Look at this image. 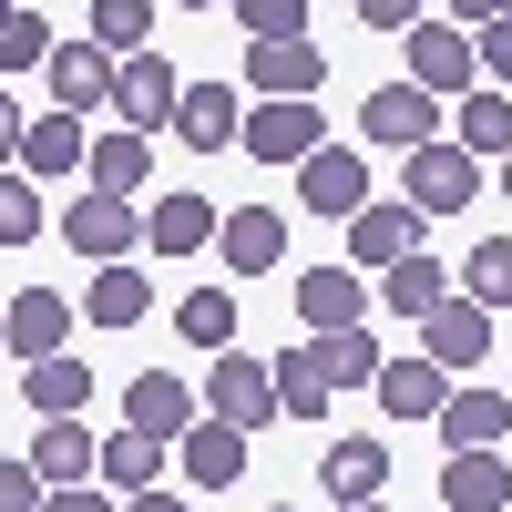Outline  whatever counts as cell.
<instances>
[{"label":"cell","instance_id":"6da1fadb","mask_svg":"<svg viewBox=\"0 0 512 512\" xmlns=\"http://www.w3.org/2000/svg\"><path fill=\"white\" fill-rule=\"evenodd\" d=\"M62 246H72V256H93V267H123V256L144 246V205H134V195H103V185H82V195H72V216H62Z\"/></svg>","mask_w":512,"mask_h":512},{"label":"cell","instance_id":"7a4b0ae2","mask_svg":"<svg viewBox=\"0 0 512 512\" xmlns=\"http://www.w3.org/2000/svg\"><path fill=\"white\" fill-rule=\"evenodd\" d=\"M205 420H226V431L277 420V369L246 359V349H216V369H205Z\"/></svg>","mask_w":512,"mask_h":512},{"label":"cell","instance_id":"3957f363","mask_svg":"<svg viewBox=\"0 0 512 512\" xmlns=\"http://www.w3.org/2000/svg\"><path fill=\"white\" fill-rule=\"evenodd\" d=\"M246 93L256 103H308V93H328V52L308 31L297 41H246Z\"/></svg>","mask_w":512,"mask_h":512},{"label":"cell","instance_id":"277c9868","mask_svg":"<svg viewBox=\"0 0 512 512\" xmlns=\"http://www.w3.org/2000/svg\"><path fill=\"white\" fill-rule=\"evenodd\" d=\"M175 103H185V82H175L164 52H123V62H113V113H123V134H164Z\"/></svg>","mask_w":512,"mask_h":512},{"label":"cell","instance_id":"5b68a950","mask_svg":"<svg viewBox=\"0 0 512 512\" xmlns=\"http://www.w3.org/2000/svg\"><path fill=\"white\" fill-rule=\"evenodd\" d=\"M369 123V144H390V154H420V144H441V103L420 93V82H379V93L359 103Z\"/></svg>","mask_w":512,"mask_h":512},{"label":"cell","instance_id":"8992f818","mask_svg":"<svg viewBox=\"0 0 512 512\" xmlns=\"http://www.w3.org/2000/svg\"><path fill=\"white\" fill-rule=\"evenodd\" d=\"M410 82H420V93H472V82H482V62H472V31H461V21H420L410 31Z\"/></svg>","mask_w":512,"mask_h":512},{"label":"cell","instance_id":"52a82bcc","mask_svg":"<svg viewBox=\"0 0 512 512\" xmlns=\"http://www.w3.org/2000/svg\"><path fill=\"white\" fill-rule=\"evenodd\" d=\"M236 134H246V154H256V164H308L328 123H318V103H246Z\"/></svg>","mask_w":512,"mask_h":512},{"label":"cell","instance_id":"ba28073f","mask_svg":"<svg viewBox=\"0 0 512 512\" xmlns=\"http://www.w3.org/2000/svg\"><path fill=\"white\" fill-rule=\"evenodd\" d=\"M297 205H308V216H359L369 205V164L349 144H318L308 164H297Z\"/></svg>","mask_w":512,"mask_h":512},{"label":"cell","instance_id":"9c48e42d","mask_svg":"<svg viewBox=\"0 0 512 512\" xmlns=\"http://www.w3.org/2000/svg\"><path fill=\"white\" fill-rule=\"evenodd\" d=\"M472 195H482V164L461 144H420L410 154V205H420V216H461Z\"/></svg>","mask_w":512,"mask_h":512},{"label":"cell","instance_id":"30bf717a","mask_svg":"<svg viewBox=\"0 0 512 512\" xmlns=\"http://www.w3.org/2000/svg\"><path fill=\"white\" fill-rule=\"evenodd\" d=\"M72 338V297L62 287H21L11 308H0V349H21V359H52Z\"/></svg>","mask_w":512,"mask_h":512},{"label":"cell","instance_id":"8fae6325","mask_svg":"<svg viewBox=\"0 0 512 512\" xmlns=\"http://www.w3.org/2000/svg\"><path fill=\"white\" fill-rule=\"evenodd\" d=\"M492 349V308H472V297H441L431 318H420V359L431 369H472Z\"/></svg>","mask_w":512,"mask_h":512},{"label":"cell","instance_id":"7c38bea8","mask_svg":"<svg viewBox=\"0 0 512 512\" xmlns=\"http://www.w3.org/2000/svg\"><path fill=\"white\" fill-rule=\"evenodd\" d=\"M144 246H154V256H205V246H216V205H205L195 185L154 195V205H144Z\"/></svg>","mask_w":512,"mask_h":512},{"label":"cell","instance_id":"4fadbf2b","mask_svg":"<svg viewBox=\"0 0 512 512\" xmlns=\"http://www.w3.org/2000/svg\"><path fill=\"white\" fill-rule=\"evenodd\" d=\"M369 390H379V410H390V420H441V400H451V369H431V359H379V379H369Z\"/></svg>","mask_w":512,"mask_h":512},{"label":"cell","instance_id":"5bb4252c","mask_svg":"<svg viewBox=\"0 0 512 512\" xmlns=\"http://www.w3.org/2000/svg\"><path fill=\"white\" fill-rule=\"evenodd\" d=\"M420 226H431V216H420V205H359V216H349V256H359V267H400V256L420 246Z\"/></svg>","mask_w":512,"mask_h":512},{"label":"cell","instance_id":"9a60e30c","mask_svg":"<svg viewBox=\"0 0 512 512\" xmlns=\"http://www.w3.org/2000/svg\"><path fill=\"white\" fill-rule=\"evenodd\" d=\"M216 256L236 277L277 267V256H287V216H277V205H236V216H216Z\"/></svg>","mask_w":512,"mask_h":512},{"label":"cell","instance_id":"2e32d148","mask_svg":"<svg viewBox=\"0 0 512 512\" xmlns=\"http://www.w3.org/2000/svg\"><path fill=\"white\" fill-rule=\"evenodd\" d=\"M41 72H52V103L82 123V113H93V103H113V62L93 52V41H52V62H41Z\"/></svg>","mask_w":512,"mask_h":512},{"label":"cell","instance_id":"e0dca14e","mask_svg":"<svg viewBox=\"0 0 512 512\" xmlns=\"http://www.w3.org/2000/svg\"><path fill=\"white\" fill-rule=\"evenodd\" d=\"M123 420L154 431V441H185V431H195V390H185V379H164V369H144L134 390H123Z\"/></svg>","mask_w":512,"mask_h":512},{"label":"cell","instance_id":"ac0fdd59","mask_svg":"<svg viewBox=\"0 0 512 512\" xmlns=\"http://www.w3.org/2000/svg\"><path fill=\"white\" fill-rule=\"evenodd\" d=\"M236 82H185V103H175V134L195 144V154H226L236 144Z\"/></svg>","mask_w":512,"mask_h":512},{"label":"cell","instance_id":"d6986e66","mask_svg":"<svg viewBox=\"0 0 512 512\" xmlns=\"http://www.w3.org/2000/svg\"><path fill=\"white\" fill-rule=\"evenodd\" d=\"M93 482H103L113 502L154 492V482H164V441H154V431H113V441H103V461H93Z\"/></svg>","mask_w":512,"mask_h":512},{"label":"cell","instance_id":"ffe728a7","mask_svg":"<svg viewBox=\"0 0 512 512\" xmlns=\"http://www.w3.org/2000/svg\"><path fill=\"white\" fill-rule=\"evenodd\" d=\"M502 431H512V400L502 390H451L441 400V441L451 451H502Z\"/></svg>","mask_w":512,"mask_h":512},{"label":"cell","instance_id":"44dd1931","mask_svg":"<svg viewBox=\"0 0 512 512\" xmlns=\"http://www.w3.org/2000/svg\"><path fill=\"white\" fill-rule=\"evenodd\" d=\"M441 502H451V512H502V502H512V461H502V451H451Z\"/></svg>","mask_w":512,"mask_h":512},{"label":"cell","instance_id":"7402d4cb","mask_svg":"<svg viewBox=\"0 0 512 512\" xmlns=\"http://www.w3.org/2000/svg\"><path fill=\"white\" fill-rule=\"evenodd\" d=\"M359 308H369V287H359L349 267H308V277H297V318H308L318 338H328V328H359Z\"/></svg>","mask_w":512,"mask_h":512},{"label":"cell","instance_id":"603a6c76","mask_svg":"<svg viewBox=\"0 0 512 512\" xmlns=\"http://www.w3.org/2000/svg\"><path fill=\"white\" fill-rule=\"evenodd\" d=\"M175 451H185V482H195V492H226V482L246 472V431H226V420H195Z\"/></svg>","mask_w":512,"mask_h":512},{"label":"cell","instance_id":"cb8c5ba5","mask_svg":"<svg viewBox=\"0 0 512 512\" xmlns=\"http://www.w3.org/2000/svg\"><path fill=\"white\" fill-rule=\"evenodd\" d=\"M93 461H103V441H82V420H52V431L31 441V472H41V492H72V482H93Z\"/></svg>","mask_w":512,"mask_h":512},{"label":"cell","instance_id":"d4e9b609","mask_svg":"<svg viewBox=\"0 0 512 512\" xmlns=\"http://www.w3.org/2000/svg\"><path fill=\"white\" fill-rule=\"evenodd\" d=\"M21 390H31V410H41V420H82V410H93V369L52 349V359H31Z\"/></svg>","mask_w":512,"mask_h":512},{"label":"cell","instance_id":"484cf974","mask_svg":"<svg viewBox=\"0 0 512 512\" xmlns=\"http://www.w3.org/2000/svg\"><path fill=\"white\" fill-rule=\"evenodd\" d=\"M379 482H390V441H328V502H379Z\"/></svg>","mask_w":512,"mask_h":512},{"label":"cell","instance_id":"4316f807","mask_svg":"<svg viewBox=\"0 0 512 512\" xmlns=\"http://www.w3.org/2000/svg\"><path fill=\"white\" fill-rule=\"evenodd\" d=\"M82 41H93L103 62H123V52H154V0H93Z\"/></svg>","mask_w":512,"mask_h":512},{"label":"cell","instance_id":"83f0119b","mask_svg":"<svg viewBox=\"0 0 512 512\" xmlns=\"http://www.w3.org/2000/svg\"><path fill=\"white\" fill-rule=\"evenodd\" d=\"M144 308H154L144 267H93V287H82V318H93V328H134Z\"/></svg>","mask_w":512,"mask_h":512},{"label":"cell","instance_id":"f1b7e54d","mask_svg":"<svg viewBox=\"0 0 512 512\" xmlns=\"http://www.w3.org/2000/svg\"><path fill=\"white\" fill-rule=\"evenodd\" d=\"M328 400H338L328 359H318V349H287V359H277V410H287V420H328Z\"/></svg>","mask_w":512,"mask_h":512},{"label":"cell","instance_id":"f546056e","mask_svg":"<svg viewBox=\"0 0 512 512\" xmlns=\"http://www.w3.org/2000/svg\"><path fill=\"white\" fill-rule=\"evenodd\" d=\"M21 175H41V185H52V175H82V123H72V113H41L31 134H21Z\"/></svg>","mask_w":512,"mask_h":512},{"label":"cell","instance_id":"4dcf8cb0","mask_svg":"<svg viewBox=\"0 0 512 512\" xmlns=\"http://www.w3.org/2000/svg\"><path fill=\"white\" fill-rule=\"evenodd\" d=\"M461 154H472V164H502L512 154V103L492 93V82H472V103H461Z\"/></svg>","mask_w":512,"mask_h":512},{"label":"cell","instance_id":"1f68e13d","mask_svg":"<svg viewBox=\"0 0 512 512\" xmlns=\"http://www.w3.org/2000/svg\"><path fill=\"white\" fill-rule=\"evenodd\" d=\"M379 297H390V308H400V318H431V308H441V297H451V277H441V267H431V256H420V246H410V256H400V267H379Z\"/></svg>","mask_w":512,"mask_h":512},{"label":"cell","instance_id":"d6a6232c","mask_svg":"<svg viewBox=\"0 0 512 512\" xmlns=\"http://www.w3.org/2000/svg\"><path fill=\"white\" fill-rule=\"evenodd\" d=\"M82 164H93V185H103V195H134L154 154H144V134H93V144H82Z\"/></svg>","mask_w":512,"mask_h":512},{"label":"cell","instance_id":"836d02e7","mask_svg":"<svg viewBox=\"0 0 512 512\" xmlns=\"http://www.w3.org/2000/svg\"><path fill=\"white\" fill-rule=\"evenodd\" d=\"M318 359H328V379H338V390H369V379H379V359H390V349H379L369 328H328V338H318Z\"/></svg>","mask_w":512,"mask_h":512},{"label":"cell","instance_id":"e575fe53","mask_svg":"<svg viewBox=\"0 0 512 512\" xmlns=\"http://www.w3.org/2000/svg\"><path fill=\"white\" fill-rule=\"evenodd\" d=\"M41 62H52V21H41V11H0V82L41 72Z\"/></svg>","mask_w":512,"mask_h":512},{"label":"cell","instance_id":"d590c367","mask_svg":"<svg viewBox=\"0 0 512 512\" xmlns=\"http://www.w3.org/2000/svg\"><path fill=\"white\" fill-rule=\"evenodd\" d=\"M461 287H472V308H512V246L482 236L472 256H461Z\"/></svg>","mask_w":512,"mask_h":512},{"label":"cell","instance_id":"8d00e7d4","mask_svg":"<svg viewBox=\"0 0 512 512\" xmlns=\"http://www.w3.org/2000/svg\"><path fill=\"white\" fill-rule=\"evenodd\" d=\"M175 328L195 338V349H226V338H236V297L226 287H195L185 308H175Z\"/></svg>","mask_w":512,"mask_h":512},{"label":"cell","instance_id":"74e56055","mask_svg":"<svg viewBox=\"0 0 512 512\" xmlns=\"http://www.w3.org/2000/svg\"><path fill=\"white\" fill-rule=\"evenodd\" d=\"M246 41H297V21H308V0H236Z\"/></svg>","mask_w":512,"mask_h":512},{"label":"cell","instance_id":"f35d334b","mask_svg":"<svg viewBox=\"0 0 512 512\" xmlns=\"http://www.w3.org/2000/svg\"><path fill=\"white\" fill-rule=\"evenodd\" d=\"M31 236H41V195L21 175H0V246H31Z\"/></svg>","mask_w":512,"mask_h":512},{"label":"cell","instance_id":"ab89813d","mask_svg":"<svg viewBox=\"0 0 512 512\" xmlns=\"http://www.w3.org/2000/svg\"><path fill=\"white\" fill-rule=\"evenodd\" d=\"M472 62H482V72H492V82H512V11H502V21H482V31H472Z\"/></svg>","mask_w":512,"mask_h":512},{"label":"cell","instance_id":"60d3db41","mask_svg":"<svg viewBox=\"0 0 512 512\" xmlns=\"http://www.w3.org/2000/svg\"><path fill=\"white\" fill-rule=\"evenodd\" d=\"M0 512H41V472L31 461H0Z\"/></svg>","mask_w":512,"mask_h":512},{"label":"cell","instance_id":"b9f144b4","mask_svg":"<svg viewBox=\"0 0 512 512\" xmlns=\"http://www.w3.org/2000/svg\"><path fill=\"white\" fill-rule=\"evenodd\" d=\"M369 31H420V0H359Z\"/></svg>","mask_w":512,"mask_h":512},{"label":"cell","instance_id":"7bdbcfd3","mask_svg":"<svg viewBox=\"0 0 512 512\" xmlns=\"http://www.w3.org/2000/svg\"><path fill=\"white\" fill-rule=\"evenodd\" d=\"M41 512H123V502L93 492V482H72V492H41Z\"/></svg>","mask_w":512,"mask_h":512},{"label":"cell","instance_id":"ee69618b","mask_svg":"<svg viewBox=\"0 0 512 512\" xmlns=\"http://www.w3.org/2000/svg\"><path fill=\"white\" fill-rule=\"evenodd\" d=\"M21 134H31V113H21L11 93H0V175H11V164H21Z\"/></svg>","mask_w":512,"mask_h":512},{"label":"cell","instance_id":"f6af8a7d","mask_svg":"<svg viewBox=\"0 0 512 512\" xmlns=\"http://www.w3.org/2000/svg\"><path fill=\"white\" fill-rule=\"evenodd\" d=\"M512 0H451V21H502Z\"/></svg>","mask_w":512,"mask_h":512},{"label":"cell","instance_id":"bcb514c9","mask_svg":"<svg viewBox=\"0 0 512 512\" xmlns=\"http://www.w3.org/2000/svg\"><path fill=\"white\" fill-rule=\"evenodd\" d=\"M123 512H185V502H175V492L154 482V492H134V502H123Z\"/></svg>","mask_w":512,"mask_h":512},{"label":"cell","instance_id":"7dc6e473","mask_svg":"<svg viewBox=\"0 0 512 512\" xmlns=\"http://www.w3.org/2000/svg\"><path fill=\"white\" fill-rule=\"evenodd\" d=\"M502 195H512V154H502Z\"/></svg>","mask_w":512,"mask_h":512},{"label":"cell","instance_id":"c3c4849f","mask_svg":"<svg viewBox=\"0 0 512 512\" xmlns=\"http://www.w3.org/2000/svg\"><path fill=\"white\" fill-rule=\"evenodd\" d=\"M349 512H379V502H349Z\"/></svg>","mask_w":512,"mask_h":512},{"label":"cell","instance_id":"681fc988","mask_svg":"<svg viewBox=\"0 0 512 512\" xmlns=\"http://www.w3.org/2000/svg\"><path fill=\"white\" fill-rule=\"evenodd\" d=\"M0 11H21V0H0Z\"/></svg>","mask_w":512,"mask_h":512},{"label":"cell","instance_id":"f907efd6","mask_svg":"<svg viewBox=\"0 0 512 512\" xmlns=\"http://www.w3.org/2000/svg\"><path fill=\"white\" fill-rule=\"evenodd\" d=\"M185 11H205V0H185Z\"/></svg>","mask_w":512,"mask_h":512}]
</instances>
